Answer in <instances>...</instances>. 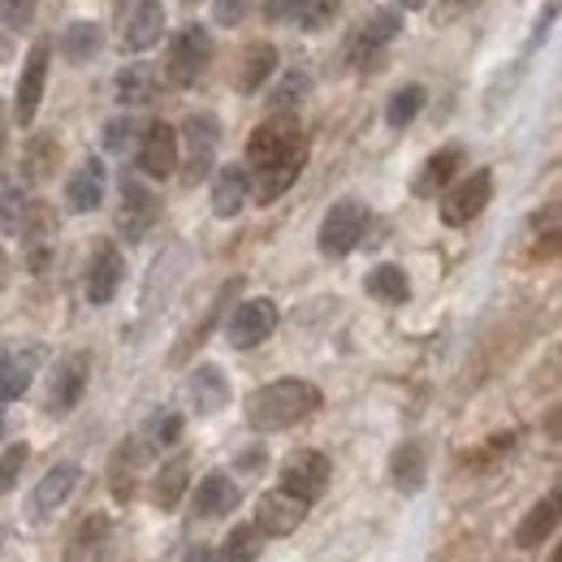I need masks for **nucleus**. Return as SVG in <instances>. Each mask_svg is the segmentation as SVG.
I'll list each match as a JSON object with an SVG mask.
<instances>
[{
	"label": "nucleus",
	"instance_id": "obj_1",
	"mask_svg": "<svg viewBox=\"0 0 562 562\" xmlns=\"http://www.w3.org/2000/svg\"><path fill=\"white\" fill-rule=\"evenodd\" d=\"M312 412H321V390L312 381H299V376H281L269 381L260 390L247 394L243 403V416L256 432H281V428H294L299 420H307Z\"/></svg>",
	"mask_w": 562,
	"mask_h": 562
},
{
	"label": "nucleus",
	"instance_id": "obj_2",
	"mask_svg": "<svg viewBox=\"0 0 562 562\" xmlns=\"http://www.w3.org/2000/svg\"><path fill=\"white\" fill-rule=\"evenodd\" d=\"M209 66H212L209 26H200V22L182 26V31L169 40V53H165V82L178 87V91H187V87H195V82L204 78Z\"/></svg>",
	"mask_w": 562,
	"mask_h": 562
},
{
	"label": "nucleus",
	"instance_id": "obj_3",
	"mask_svg": "<svg viewBox=\"0 0 562 562\" xmlns=\"http://www.w3.org/2000/svg\"><path fill=\"white\" fill-rule=\"evenodd\" d=\"M216 147H221V122H216L212 113H191L187 126H182V147H178L182 182H187V187H200L204 178H212V169H216Z\"/></svg>",
	"mask_w": 562,
	"mask_h": 562
},
{
	"label": "nucleus",
	"instance_id": "obj_4",
	"mask_svg": "<svg viewBox=\"0 0 562 562\" xmlns=\"http://www.w3.org/2000/svg\"><path fill=\"white\" fill-rule=\"evenodd\" d=\"M363 229H368V209L359 200H338L334 209L325 212V221H321L316 247H321V256L342 260V256H351L355 247H359Z\"/></svg>",
	"mask_w": 562,
	"mask_h": 562
},
{
	"label": "nucleus",
	"instance_id": "obj_5",
	"mask_svg": "<svg viewBox=\"0 0 562 562\" xmlns=\"http://www.w3.org/2000/svg\"><path fill=\"white\" fill-rule=\"evenodd\" d=\"M299 147H303V126H299V117H294V113H273L269 122H260V126L251 131V139H247V165H251V169H265V165H273L281 156L299 151Z\"/></svg>",
	"mask_w": 562,
	"mask_h": 562
},
{
	"label": "nucleus",
	"instance_id": "obj_6",
	"mask_svg": "<svg viewBox=\"0 0 562 562\" xmlns=\"http://www.w3.org/2000/svg\"><path fill=\"white\" fill-rule=\"evenodd\" d=\"M273 329H278V303L273 299H247L225 321V342L234 351H256L260 342L273 338Z\"/></svg>",
	"mask_w": 562,
	"mask_h": 562
},
{
	"label": "nucleus",
	"instance_id": "obj_7",
	"mask_svg": "<svg viewBox=\"0 0 562 562\" xmlns=\"http://www.w3.org/2000/svg\"><path fill=\"white\" fill-rule=\"evenodd\" d=\"M493 200V173L490 169H476V173H468V178H459V182H450L446 187V195H441V221L446 225H472L481 212L490 209Z\"/></svg>",
	"mask_w": 562,
	"mask_h": 562
},
{
	"label": "nucleus",
	"instance_id": "obj_8",
	"mask_svg": "<svg viewBox=\"0 0 562 562\" xmlns=\"http://www.w3.org/2000/svg\"><path fill=\"white\" fill-rule=\"evenodd\" d=\"M48 66H53V44L48 40H35L26 61H22V74H18V95H13V117L22 126L35 122L40 104H44V87H48Z\"/></svg>",
	"mask_w": 562,
	"mask_h": 562
},
{
	"label": "nucleus",
	"instance_id": "obj_9",
	"mask_svg": "<svg viewBox=\"0 0 562 562\" xmlns=\"http://www.w3.org/2000/svg\"><path fill=\"white\" fill-rule=\"evenodd\" d=\"M329 476H334V468L321 450H294L281 459V490L303 497V502H316L329 490Z\"/></svg>",
	"mask_w": 562,
	"mask_h": 562
},
{
	"label": "nucleus",
	"instance_id": "obj_10",
	"mask_svg": "<svg viewBox=\"0 0 562 562\" xmlns=\"http://www.w3.org/2000/svg\"><path fill=\"white\" fill-rule=\"evenodd\" d=\"M135 160H139V173L143 178H173L178 169V131L169 122H151L139 131V143H135Z\"/></svg>",
	"mask_w": 562,
	"mask_h": 562
},
{
	"label": "nucleus",
	"instance_id": "obj_11",
	"mask_svg": "<svg viewBox=\"0 0 562 562\" xmlns=\"http://www.w3.org/2000/svg\"><path fill=\"white\" fill-rule=\"evenodd\" d=\"M160 221V200L147 191L139 178H122V209H117V229L126 243H143L151 225Z\"/></svg>",
	"mask_w": 562,
	"mask_h": 562
},
{
	"label": "nucleus",
	"instance_id": "obj_12",
	"mask_svg": "<svg viewBox=\"0 0 562 562\" xmlns=\"http://www.w3.org/2000/svg\"><path fill=\"white\" fill-rule=\"evenodd\" d=\"M87 381H91V355L74 351L70 359H61L57 376L48 385V416H70L87 394Z\"/></svg>",
	"mask_w": 562,
	"mask_h": 562
},
{
	"label": "nucleus",
	"instance_id": "obj_13",
	"mask_svg": "<svg viewBox=\"0 0 562 562\" xmlns=\"http://www.w3.org/2000/svg\"><path fill=\"white\" fill-rule=\"evenodd\" d=\"M307 506H312V502H303V497H294V493H285V490L265 493V497L256 502V528H260L265 537H290V532H299V524L307 519Z\"/></svg>",
	"mask_w": 562,
	"mask_h": 562
},
{
	"label": "nucleus",
	"instance_id": "obj_14",
	"mask_svg": "<svg viewBox=\"0 0 562 562\" xmlns=\"http://www.w3.org/2000/svg\"><path fill=\"white\" fill-rule=\"evenodd\" d=\"M303 165H307V143L299 147V151H290V156H281L273 165H265V169H256V178H251V200L265 209V204H278L281 195L299 182V173H303Z\"/></svg>",
	"mask_w": 562,
	"mask_h": 562
},
{
	"label": "nucleus",
	"instance_id": "obj_15",
	"mask_svg": "<svg viewBox=\"0 0 562 562\" xmlns=\"http://www.w3.org/2000/svg\"><path fill=\"white\" fill-rule=\"evenodd\" d=\"M122 278H126L122 251L113 243H100L95 256H91V265H87V303H95V307L113 303V294L122 290Z\"/></svg>",
	"mask_w": 562,
	"mask_h": 562
},
{
	"label": "nucleus",
	"instance_id": "obj_16",
	"mask_svg": "<svg viewBox=\"0 0 562 562\" xmlns=\"http://www.w3.org/2000/svg\"><path fill=\"white\" fill-rule=\"evenodd\" d=\"M104 191H109V169L100 156H87L66 182V209L70 212H95L104 204Z\"/></svg>",
	"mask_w": 562,
	"mask_h": 562
},
{
	"label": "nucleus",
	"instance_id": "obj_17",
	"mask_svg": "<svg viewBox=\"0 0 562 562\" xmlns=\"http://www.w3.org/2000/svg\"><path fill=\"white\" fill-rule=\"evenodd\" d=\"M247 200H251V169L247 165H221L212 173V212L221 221H229L243 212Z\"/></svg>",
	"mask_w": 562,
	"mask_h": 562
},
{
	"label": "nucleus",
	"instance_id": "obj_18",
	"mask_svg": "<svg viewBox=\"0 0 562 562\" xmlns=\"http://www.w3.org/2000/svg\"><path fill=\"white\" fill-rule=\"evenodd\" d=\"M165 31V4L160 0H139L126 22H122V53H147Z\"/></svg>",
	"mask_w": 562,
	"mask_h": 562
},
{
	"label": "nucleus",
	"instance_id": "obj_19",
	"mask_svg": "<svg viewBox=\"0 0 562 562\" xmlns=\"http://www.w3.org/2000/svg\"><path fill=\"white\" fill-rule=\"evenodd\" d=\"M109 541H113L109 515H87L74 528L70 546H66V562H104L109 559Z\"/></svg>",
	"mask_w": 562,
	"mask_h": 562
},
{
	"label": "nucleus",
	"instance_id": "obj_20",
	"mask_svg": "<svg viewBox=\"0 0 562 562\" xmlns=\"http://www.w3.org/2000/svg\"><path fill=\"white\" fill-rule=\"evenodd\" d=\"M78 463H57V468H48L44 472V481L35 485V493H31V515L35 519H44V515H53L57 506H66L70 502L74 485H78Z\"/></svg>",
	"mask_w": 562,
	"mask_h": 562
},
{
	"label": "nucleus",
	"instance_id": "obj_21",
	"mask_svg": "<svg viewBox=\"0 0 562 562\" xmlns=\"http://www.w3.org/2000/svg\"><path fill=\"white\" fill-rule=\"evenodd\" d=\"M459 169H463V147L450 143V147H441V151H432V156L424 160L420 173H416V182H412V191H416L420 200H432L437 191H446V187L454 182Z\"/></svg>",
	"mask_w": 562,
	"mask_h": 562
},
{
	"label": "nucleus",
	"instance_id": "obj_22",
	"mask_svg": "<svg viewBox=\"0 0 562 562\" xmlns=\"http://www.w3.org/2000/svg\"><path fill=\"white\" fill-rule=\"evenodd\" d=\"M187 398H191L195 416H216V412L229 403V381H225V372H221L216 363H200V368L191 372V381H187Z\"/></svg>",
	"mask_w": 562,
	"mask_h": 562
},
{
	"label": "nucleus",
	"instance_id": "obj_23",
	"mask_svg": "<svg viewBox=\"0 0 562 562\" xmlns=\"http://www.w3.org/2000/svg\"><path fill=\"white\" fill-rule=\"evenodd\" d=\"M238 502H243V490H238L234 476H225V472H209V476L195 485V515H200V519H221V515L238 510Z\"/></svg>",
	"mask_w": 562,
	"mask_h": 562
},
{
	"label": "nucleus",
	"instance_id": "obj_24",
	"mask_svg": "<svg viewBox=\"0 0 562 562\" xmlns=\"http://www.w3.org/2000/svg\"><path fill=\"white\" fill-rule=\"evenodd\" d=\"M273 74H278V48L265 44V40H251L243 48V57H238V91L243 95H256V91H265V82Z\"/></svg>",
	"mask_w": 562,
	"mask_h": 562
},
{
	"label": "nucleus",
	"instance_id": "obj_25",
	"mask_svg": "<svg viewBox=\"0 0 562 562\" xmlns=\"http://www.w3.org/2000/svg\"><path fill=\"white\" fill-rule=\"evenodd\" d=\"M390 481L398 493H420L424 481H428V454H424L420 441H403L394 446L390 454Z\"/></svg>",
	"mask_w": 562,
	"mask_h": 562
},
{
	"label": "nucleus",
	"instance_id": "obj_26",
	"mask_svg": "<svg viewBox=\"0 0 562 562\" xmlns=\"http://www.w3.org/2000/svg\"><path fill=\"white\" fill-rule=\"evenodd\" d=\"M554 528H559V493L541 497V502L524 515V524L515 528V546H519V550H541V546L554 537Z\"/></svg>",
	"mask_w": 562,
	"mask_h": 562
},
{
	"label": "nucleus",
	"instance_id": "obj_27",
	"mask_svg": "<svg viewBox=\"0 0 562 562\" xmlns=\"http://www.w3.org/2000/svg\"><path fill=\"white\" fill-rule=\"evenodd\" d=\"M35 368H40V351H4L0 355V407L22 398L35 381Z\"/></svg>",
	"mask_w": 562,
	"mask_h": 562
},
{
	"label": "nucleus",
	"instance_id": "obj_28",
	"mask_svg": "<svg viewBox=\"0 0 562 562\" xmlns=\"http://www.w3.org/2000/svg\"><path fill=\"white\" fill-rule=\"evenodd\" d=\"M187 481H191V454H173L169 463H160V472L151 481V502L160 510H173L187 493Z\"/></svg>",
	"mask_w": 562,
	"mask_h": 562
},
{
	"label": "nucleus",
	"instance_id": "obj_29",
	"mask_svg": "<svg viewBox=\"0 0 562 562\" xmlns=\"http://www.w3.org/2000/svg\"><path fill=\"white\" fill-rule=\"evenodd\" d=\"M363 290L376 299V303H390V307H403L412 299V281L398 265H376L368 278H363Z\"/></svg>",
	"mask_w": 562,
	"mask_h": 562
},
{
	"label": "nucleus",
	"instance_id": "obj_30",
	"mask_svg": "<svg viewBox=\"0 0 562 562\" xmlns=\"http://www.w3.org/2000/svg\"><path fill=\"white\" fill-rule=\"evenodd\" d=\"M113 87H117V100H122L126 109H139V104H151V100H156L160 74L151 70V66H126V70L113 78Z\"/></svg>",
	"mask_w": 562,
	"mask_h": 562
},
{
	"label": "nucleus",
	"instance_id": "obj_31",
	"mask_svg": "<svg viewBox=\"0 0 562 562\" xmlns=\"http://www.w3.org/2000/svg\"><path fill=\"white\" fill-rule=\"evenodd\" d=\"M100 44H104V31L95 26V22H74L61 31V57L70 61V66H87L91 57H100Z\"/></svg>",
	"mask_w": 562,
	"mask_h": 562
},
{
	"label": "nucleus",
	"instance_id": "obj_32",
	"mask_svg": "<svg viewBox=\"0 0 562 562\" xmlns=\"http://www.w3.org/2000/svg\"><path fill=\"white\" fill-rule=\"evenodd\" d=\"M260 550H265V532H260L256 524H238V528H229V537L221 541L216 562H256Z\"/></svg>",
	"mask_w": 562,
	"mask_h": 562
},
{
	"label": "nucleus",
	"instance_id": "obj_33",
	"mask_svg": "<svg viewBox=\"0 0 562 562\" xmlns=\"http://www.w3.org/2000/svg\"><path fill=\"white\" fill-rule=\"evenodd\" d=\"M57 160H61L57 139H53V135H35L31 147H26V156H22V182H44V178H53Z\"/></svg>",
	"mask_w": 562,
	"mask_h": 562
},
{
	"label": "nucleus",
	"instance_id": "obj_34",
	"mask_svg": "<svg viewBox=\"0 0 562 562\" xmlns=\"http://www.w3.org/2000/svg\"><path fill=\"white\" fill-rule=\"evenodd\" d=\"M398 31H403V13H398V9H376V13L363 22V31H359V48H363V53H376V48L394 44Z\"/></svg>",
	"mask_w": 562,
	"mask_h": 562
},
{
	"label": "nucleus",
	"instance_id": "obj_35",
	"mask_svg": "<svg viewBox=\"0 0 562 562\" xmlns=\"http://www.w3.org/2000/svg\"><path fill=\"white\" fill-rule=\"evenodd\" d=\"M139 459H143L139 441H122V446H117V454H113V472H109V476H113V497H117V502H131Z\"/></svg>",
	"mask_w": 562,
	"mask_h": 562
},
{
	"label": "nucleus",
	"instance_id": "obj_36",
	"mask_svg": "<svg viewBox=\"0 0 562 562\" xmlns=\"http://www.w3.org/2000/svg\"><path fill=\"white\" fill-rule=\"evenodd\" d=\"M420 109H424V87L420 82H407V87H398V91L390 95L385 122H390L394 131H403V126H412V122L420 117Z\"/></svg>",
	"mask_w": 562,
	"mask_h": 562
},
{
	"label": "nucleus",
	"instance_id": "obj_37",
	"mask_svg": "<svg viewBox=\"0 0 562 562\" xmlns=\"http://www.w3.org/2000/svg\"><path fill=\"white\" fill-rule=\"evenodd\" d=\"M182 437V416L178 412H156L151 420L143 424V454H156V450H165V446H173Z\"/></svg>",
	"mask_w": 562,
	"mask_h": 562
},
{
	"label": "nucleus",
	"instance_id": "obj_38",
	"mask_svg": "<svg viewBox=\"0 0 562 562\" xmlns=\"http://www.w3.org/2000/svg\"><path fill=\"white\" fill-rule=\"evenodd\" d=\"M139 122L131 117V113H117L109 126H104V151H113V156H126L135 143H139Z\"/></svg>",
	"mask_w": 562,
	"mask_h": 562
},
{
	"label": "nucleus",
	"instance_id": "obj_39",
	"mask_svg": "<svg viewBox=\"0 0 562 562\" xmlns=\"http://www.w3.org/2000/svg\"><path fill=\"white\" fill-rule=\"evenodd\" d=\"M307 87H312V78H307L303 70L281 74V82L273 87V91H269V104H273L278 113H290V109H294V104L307 95Z\"/></svg>",
	"mask_w": 562,
	"mask_h": 562
},
{
	"label": "nucleus",
	"instance_id": "obj_40",
	"mask_svg": "<svg viewBox=\"0 0 562 562\" xmlns=\"http://www.w3.org/2000/svg\"><path fill=\"white\" fill-rule=\"evenodd\" d=\"M26 459H31V450H26V441H18V446H9L4 454H0V497L18 485V476H22V468H26Z\"/></svg>",
	"mask_w": 562,
	"mask_h": 562
},
{
	"label": "nucleus",
	"instance_id": "obj_41",
	"mask_svg": "<svg viewBox=\"0 0 562 562\" xmlns=\"http://www.w3.org/2000/svg\"><path fill=\"white\" fill-rule=\"evenodd\" d=\"M35 4L40 0H0V22L9 31H26L35 22Z\"/></svg>",
	"mask_w": 562,
	"mask_h": 562
},
{
	"label": "nucleus",
	"instance_id": "obj_42",
	"mask_svg": "<svg viewBox=\"0 0 562 562\" xmlns=\"http://www.w3.org/2000/svg\"><path fill=\"white\" fill-rule=\"evenodd\" d=\"M312 9V0H265V18L269 22H299Z\"/></svg>",
	"mask_w": 562,
	"mask_h": 562
},
{
	"label": "nucleus",
	"instance_id": "obj_43",
	"mask_svg": "<svg viewBox=\"0 0 562 562\" xmlns=\"http://www.w3.org/2000/svg\"><path fill=\"white\" fill-rule=\"evenodd\" d=\"M26 204H31V200H26L22 191H9V195L0 200V225H4L9 234H18V225H22V212H26Z\"/></svg>",
	"mask_w": 562,
	"mask_h": 562
},
{
	"label": "nucleus",
	"instance_id": "obj_44",
	"mask_svg": "<svg viewBox=\"0 0 562 562\" xmlns=\"http://www.w3.org/2000/svg\"><path fill=\"white\" fill-rule=\"evenodd\" d=\"M247 13H251V0H212V18L221 26H238Z\"/></svg>",
	"mask_w": 562,
	"mask_h": 562
},
{
	"label": "nucleus",
	"instance_id": "obj_45",
	"mask_svg": "<svg viewBox=\"0 0 562 562\" xmlns=\"http://www.w3.org/2000/svg\"><path fill=\"white\" fill-rule=\"evenodd\" d=\"M187 562H216V559H212V550H209V546H195V550L187 554Z\"/></svg>",
	"mask_w": 562,
	"mask_h": 562
},
{
	"label": "nucleus",
	"instance_id": "obj_46",
	"mask_svg": "<svg viewBox=\"0 0 562 562\" xmlns=\"http://www.w3.org/2000/svg\"><path fill=\"white\" fill-rule=\"evenodd\" d=\"M265 459V450H251V454H243V472H256V463Z\"/></svg>",
	"mask_w": 562,
	"mask_h": 562
},
{
	"label": "nucleus",
	"instance_id": "obj_47",
	"mask_svg": "<svg viewBox=\"0 0 562 562\" xmlns=\"http://www.w3.org/2000/svg\"><path fill=\"white\" fill-rule=\"evenodd\" d=\"M428 0H398V9H424Z\"/></svg>",
	"mask_w": 562,
	"mask_h": 562
},
{
	"label": "nucleus",
	"instance_id": "obj_48",
	"mask_svg": "<svg viewBox=\"0 0 562 562\" xmlns=\"http://www.w3.org/2000/svg\"><path fill=\"white\" fill-rule=\"evenodd\" d=\"M0 437H4V412H0Z\"/></svg>",
	"mask_w": 562,
	"mask_h": 562
},
{
	"label": "nucleus",
	"instance_id": "obj_49",
	"mask_svg": "<svg viewBox=\"0 0 562 562\" xmlns=\"http://www.w3.org/2000/svg\"><path fill=\"white\" fill-rule=\"evenodd\" d=\"M0 147H4V126H0Z\"/></svg>",
	"mask_w": 562,
	"mask_h": 562
},
{
	"label": "nucleus",
	"instance_id": "obj_50",
	"mask_svg": "<svg viewBox=\"0 0 562 562\" xmlns=\"http://www.w3.org/2000/svg\"><path fill=\"white\" fill-rule=\"evenodd\" d=\"M182 4H200V0H182Z\"/></svg>",
	"mask_w": 562,
	"mask_h": 562
},
{
	"label": "nucleus",
	"instance_id": "obj_51",
	"mask_svg": "<svg viewBox=\"0 0 562 562\" xmlns=\"http://www.w3.org/2000/svg\"><path fill=\"white\" fill-rule=\"evenodd\" d=\"M459 4H472V0H459Z\"/></svg>",
	"mask_w": 562,
	"mask_h": 562
},
{
	"label": "nucleus",
	"instance_id": "obj_52",
	"mask_svg": "<svg viewBox=\"0 0 562 562\" xmlns=\"http://www.w3.org/2000/svg\"><path fill=\"white\" fill-rule=\"evenodd\" d=\"M0 260H4V256H0Z\"/></svg>",
	"mask_w": 562,
	"mask_h": 562
}]
</instances>
